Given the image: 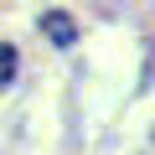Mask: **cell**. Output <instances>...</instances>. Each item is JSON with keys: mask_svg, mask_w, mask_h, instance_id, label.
Instances as JSON below:
<instances>
[{"mask_svg": "<svg viewBox=\"0 0 155 155\" xmlns=\"http://www.w3.org/2000/svg\"><path fill=\"white\" fill-rule=\"evenodd\" d=\"M16 67H21V62H16V47H5V41H0V88L16 78Z\"/></svg>", "mask_w": 155, "mask_h": 155, "instance_id": "cell-2", "label": "cell"}, {"mask_svg": "<svg viewBox=\"0 0 155 155\" xmlns=\"http://www.w3.org/2000/svg\"><path fill=\"white\" fill-rule=\"evenodd\" d=\"M41 31H47L52 41H62V47H67V41L78 36V26H72V21L62 16V11H52V16H41Z\"/></svg>", "mask_w": 155, "mask_h": 155, "instance_id": "cell-1", "label": "cell"}]
</instances>
